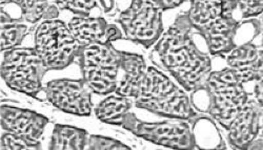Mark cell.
I'll return each instance as SVG.
<instances>
[{
  "mask_svg": "<svg viewBox=\"0 0 263 150\" xmlns=\"http://www.w3.org/2000/svg\"><path fill=\"white\" fill-rule=\"evenodd\" d=\"M194 34L187 14H181L162 34L149 56L155 67L168 73L191 93L203 87L213 72L211 54L198 47Z\"/></svg>",
  "mask_w": 263,
  "mask_h": 150,
  "instance_id": "cell-1",
  "label": "cell"
},
{
  "mask_svg": "<svg viewBox=\"0 0 263 150\" xmlns=\"http://www.w3.org/2000/svg\"><path fill=\"white\" fill-rule=\"evenodd\" d=\"M237 8V0H190L189 20L203 37L211 55L226 58L236 47L239 21L234 13Z\"/></svg>",
  "mask_w": 263,
  "mask_h": 150,
  "instance_id": "cell-2",
  "label": "cell"
},
{
  "mask_svg": "<svg viewBox=\"0 0 263 150\" xmlns=\"http://www.w3.org/2000/svg\"><path fill=\"white\" fill-rule=\"evenodd\" d=\"M135 106L161 117L187 121L198 117L185 91L154 67H148Z\"/></svg>",
  "mask_w": 263,
  "mask_h": 150,
  "instance_id": "cell-3",
  "label": "cell"
},
{
  "mask_svg": "<svg viewBox=\"0 0 263 150\" xmlns=\"http://www.w3.org/2000/svg\"><path fill=\"white\" fill-rule=\"evenodd\" d=\"M33 48L47 72L62 71L75 62L80 46L68 24L59 19L41 20L33 31Z\"/></svg>",
  "mask_w": 263,
  "mask_h": 150,
  "instance_id": "cell-4",
  "label": "cell"
},
{
  "mask_svg": "<svg viewBox=\"0 0 263 150\" xmlns=\"http://www.w3.org/2000/svg\"><path fill=\"white\" fill-rule=\"evenodd\" d=\"M245 84L243 78L229 67L212 72L205 82L211 96L209 114L227 131L252 97L246 91Z\"/></svg>",
  "mask_w": 263,
  "mask_h": 150,
  "instance_id": "cell-5",
  "label": "cell"
},
{
  "mask_svg": "<svg viewBox=\"0 0 263 150\" xmlns=\"http://www.w3.org/2000/svg\"><path fill=\"white\" fill-rule=\"evenodd\" d=\"M75 62L80 69L81 78L93 94L108 96L115 93L119 58L117 49L112 44L80 47Z\"/></svg>",
  "mask_w": 263,
  "mask_h": 150,
  "instance_id": "cell-6",
  "label": "cell"
},
{
  "mask_svg": "<svg viewBox=\"0 0 263 150\" xmlns=\"http://www.w3.org/2000/svg\"><path fill=\"white\" fill-rule=\"evenodd\" d=\"M47 74L45 64L33 47H18L3 52L2 77L11 90L38 98Z\"/></svg>",
  "mask_w": 263,
  "mask_h": 150,
  "instance_id": "cell-7",
  "label": "cell"
},
{
  "mask_svg": "<svg viewBox=\"0 0 263 150\" xmlns=\"http://www.w3.org/2000/svg\"><path fill=\"white\" fill-rule=\"evenodd\" d=\"M162 12L158 0H129L116 21L126 40L148 50L163 34Z\"/></svg>",
  "mask_w": 263,
  "mask_h": 150,
  "instance_id": "cell-8",
  "label": "cell"
},
{
  "mask_svg": "<svg viewBox=\"0 0 263 150\" xmlns=\"http://www.w3.org/2000/svg\"><path fill=\"white\" fill-rule=\"evenodd\" d=\"M135 136L157 145L175 149H195L192 128L189 122L148 123L132 113L125 117L122 126Z\"/></svg>",
  "mask_w": 263,
  "mask_h": 150,
  "instance_id": "cell-9",
  "label": "cell"
},
{
  "mask_svg": "<svg viewBox=\"0 0 263 150\" xmlns=\"http://www.w3.org/2000/svg\"><path fill=\"white\" fill-rule=\"evenodd\" d=\"M92 94L82 78L51 80L43 87L46 100L61 112L80 117L91 116Z\"/></svg>",
  "mask_w": 263,
  "mask_h": 150,
  "instance_id": "cell-10",
  "label": "cell"
},
{
  "mask_svg": "<svg viewBox=\"0 0 263 150\" xmlns=\"http://www.w3.org/2000/svg\"><path fill=\"white\" fill-rule=\"evenodd\" d=\"M48 124L49 119L36 112L11 105H2V127L4 131L40 143Z\"/></svg>",
  "mask_w": 263,
  "mask_h": 150,
  "instance_id": "cell-11",
  "label": "cell"
},
{
  "mask_svg": "<svg viewBox=\"0 0 263 150\" xmlns=\"http://www.w3.org/2000/svg\"><path fill=\"white\" fill-rule=\"evenodd\" d=\"M119 69L115 94L135 99L147 72L146 62L140 54L117 50Z\"/></svg>",
  "mask_w": 263,
  "mask_h": 150,
  "instance_id": "cell-12",
  "label": "cell"
},
{
  "mask_svg": "<svg viewBox=\"0 0 263 150\" xmlns=\"http://www.w3.org/2000/svg\"><path fill=\"white\" fill-rule=\"evenodd\" d=\"M261 107L252 96L228 128V139L234 149H250L259 137Z\"/></svg>",
  "mask_w": 263,
  "mask_h": 150,
  "instance_id": "cell-13",
  "label": "cell"
},
{
  "mask_svg": "<svg viewBox=\"0 0 263 150\" xmlns=\"http://www.w3.org/2000/svg\"><path fill=\"white\" fill-rule=\"evenodd\" d=\"M224 59L228 67L236 71L246 83L255 82L263 74L259 49L253 42H245L236 46Z\"/></svg>",
  "mask_w": 263,
  "mask_h": 150,
  "instance_id": "cell-14",
  "label": "cell"
},
{
  "mask_svg": "<svg viewBox=\"0 0 263 150\" xmlns=\"http://www.w3.org/2000/svg\"><path fill=\"white\" fill-rule=\"evenodd\" d=\"M107 26L103 17L73 16L68 21V27L80 47L95 44H107Z\"/></svg>",
  "mask_w": 263,
  "mask_h": 150,
  "instance_id": "cell-15",
  "label": "cell"
},
{
  "mask_svg": "<svg viewBox=\"0 0 263 150\" xmlns=\"http://www.w3.org/2000/svg\"><path fill=\"white\" fill-rule=\"evenodd\" d=\"M133 107L130 98L119 95L108 96L99 102L94 109L95 116L103 123L122 126L123 121Z\"/></svg>",
  "mask_w": 263,
  "mask_h": 150,
  "instance_id": "cell-16",
  "label": "cell"
},
{
  "mask_svg": "<svg viewBox=\"0 0 263 150\" xmlns=\"http://www.w3.org/2000/svg\"><path fill=\"white\" fill-rule=\"evenodd\" d=\"M89 137L87 133L81 128L71 125H55L50 148L55 150H81L86 149Z\"/></svg>",
  "mask_w": 263,
  "mask_h": 150,
  "instance_id": "cell-17",
  "label": "cell"
},
{
  "mask_svg": "<svg viewBox=\"0 0 263 150\" xmlns=\"http://www.w3.org/2000/svg\"><path fill=\"white\" fill-rule=\"evenodd\" d=\"M192 134L196 148L220 149L226 148L222 137L214 119L198 116L192 123Z\"/></svg>",
  "mask_w": 263,
  "mask_h": 150,
  "instance_id": "cell-18",
  "label": "cell"
},
{
  "mask_svg": "<svg viewBox=\"0 0 263 150\" xmlns=\"http://www.w3.org/2000/svg\"><path fill=\"white\" fill-rule=\"evenodd\" d=\"M35 26L27 25V23H11L2 25V52L21 47L24 40L31 34Z\"/></svg>",
  "mask_w": 263,
  "mask_h": 150,
  "instance_id": "cell-19",
  "label": "cell"
},
{
  "mask_svg": "<svg viewBox=\"0 0 263 150\" xmlns=\"http://www.w3.org/2000/svg\"><path fill=\"white\" fill-rule=\"evenodd\" d=\"M55 5L60 11H69L77 16L101 17L98 0H56Z\"/></svg>",
  "mask_w": 263,
  "mask_h": 150,
  "instance_id": "cell-20",
  "label": "cell"
},
{
  "mask_svg": "<svg viewBox=\"0 0 263 150\" xmlns=\"http://www.w3.org/2000/svg\"><path fill=\"white\" fill-rule=\"evenodd\" d=\"M16 3L24 11L26 23L32 26L39 24L49 7L48 0H2Z\"/></svg>",
  "mask_w": 263,
  "mask_h": 150,
  "instance_id": "cell-21",
  "label": "cell"
},
{
  "mask_svg": "<svg viewBox=\"0 0 263 150\" xmlns=\"http://www.w3.org/2000/svg\"><path fill=\"white\" fill-rule=\"evenodd\" d=\"M2 150H28L40 149V143L32 142L25 137L5 131L2 135Z\"/></svg>",
  "mask_w": 263,
  "mask_h": 150,
  "instance_id": "cell-22",
  "label": "cell"
},
{
  "mask_svg": "<svg viewBox=\"0 0 263 150\" xmlns=\"http://www.w3.org/2000/svg\"><path fill=\"white\" fill-rule=\"evenodd\" d=\"M87 149L92 150H112V149H129V146L120 141L103 137V136H90L87 142Z\"/></svg>",
  "mask_w": 263,
  "mask_h": 150,
  "instance_id": "cell-23",
  "label": "cell"
},
{
  "mask_svg": "<svg viewBox=\"0 0 263 150\" xmlns=\"http://www.w3.org/2000/svg\"><path fill=\"white\" fill-rule=\"evenodd\" d=\"M191 102L196 112L209 114L211 109V96L205 84L203 87L192 92Z\"/></svg>",
  "mask_w": 263,
  "mask_h": 150,
  "instance_id": "cell-24",
  "label": "cell"
},
{
  "mask_svg": "<svg viewBox=\"0 0 263 150\" xmlns=\"http://www.w3.org/2000/svg\"><path fill=\"white\" fill-rule=\"evenodd\" d=\"M237 4L242 17L249 19L260 15L263 0H237Z\"/></svg>",
  "mask_w": 263,
  "mask_h": 150,
  "instance_id": "cell-25",
  "label": "cell"
},
{
  "mask_svg": "<svg viewBox=\"0 0 263 150\" xmlns=\"http://www.w3.org/2000/svg\"><path fill=\"white\" fill-rule=\"evenodd\" d=\"M253 97L261 109H263V74L259 79L255 81Z\"/></svg>",
  "mask_w": 263,
  "mask_h": 150,
  "instance_id": "cell-26",
  "label": "cell"
},
{
  "mask_svg": "<svg viewBox=\"0 0 263 150\" xmlns=\"http://www.w3.org/2000/svg\"><path fill=\"white\" fill-rule=\"evenodd\" d=\"M185 0H158V3L162 7L163 11L174 10L178 7H180Z\"/></svg>",
  "mask_w": 263,
  "mask_h": 150,
  "instance_id": "cell-27",
  "label": "cell"
},
{
  "mask_svg": "<svg viewBox=\"0 0 263 150\" xmlns=\"http://www.w3.org/2000/svg\"><path fill=\"white\" fill-rule=\"evenodd\" d=\"M59 14H60V10L56 5H49V7L47 8V10L45 12V15H43L42 20L57 19Z\"/></svg>",
  "mask_w": 263,
  "mask_h": 150,
  "instance_id": "cell-28",
  "label": "cell"
},
{
  "mask_svg": "<svg viewBox=\"0 0 263 150\" xmlns=\"http://www.w3.org/2000/svg\"><path fill=\"white\" fill-rule=\"evenodd\" d=\"M98 4L102 9V12L109 14L115 11V0H98Z\"/></svg>",
  "mask_w": 263,
  "mask_h": 150,
  "instance_id": "cell-29",
  "label": "cell"
},
{
  "mask_svg": "<svg viewBox=\"0 0 263 150\" xmlns=\"http://www.w3.org/2000/svg\"><path fill=\"white\" fill-rule=\"evenodd\" d=\"M259 137L263 139V109L260 111V119H259Z\"/></svg>",
  "mask_w": 263,
  "mask_h": 150,
  "instance_id": "cell-30",
  "label": "cell"
},
{
  "mask_svg": "<svg viewBox=\"0 0 263 150\" xmlns=\"http://www.w3.org/2000/svg\"><path fill=\"white\" fill-rule=\"evenodd\" d=\"M258 17H260V27H261V31H262V35H263V5H262L261 13H260V15Z\"/></svg>",
  "mask_w": 263,
  "mask_h": 150,
  "instance_id": "cell-31",
  "label": "cell"
},
{
  "mask_svg": "<svg viewBox=\"0 0 263 150\" xmlns=\"http://www.w3.org/2000/svg\"><path fill=\"white\" fill-rule=\"evenodd\" d=\"M259 53H260V57H261V61L263 64V35H262V42H261V46L259 48Z\"/></svg>",
  "mask_w": 263,
  "mask_h": 150,
  "instance_id": "cell-32",
  "label": "cell"
}]
</instances>
